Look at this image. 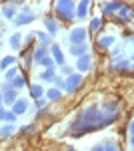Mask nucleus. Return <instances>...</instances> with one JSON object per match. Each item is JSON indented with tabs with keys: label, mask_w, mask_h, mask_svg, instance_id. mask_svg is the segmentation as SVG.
Listing matches in <instances>:
<instances>
[{
	"label": "nucleus",
	"mask_w": 134,
	"mask_h": 151,
	"mask_svg": "<svg viewBox=\"0 0 134 151\" xmlns=\"http://www.w3.org/2000/svg\"><path fill=\"white\" fill-rule=\"evenodd\" d=\"M2 103H4V101H2V93H0V107H2Z\"/></svg>",
	"instance_id": "42"
},
{
	"label": "nucleus",
	"mask_w": 134,
	"mask_h": 151,
	"mask_svg": "<svg viewBox=\"0 0 134 151\" xmlns=\"http://www.w3.org/2000/svg\"><path fill=\"white\" fill-rule=\"evenodd\" d=\"M46 57H50V48H48V47H40V45H38V48H34V50H32V60H34V63H38V65H40Z\"/></svg>",
	"instance_id": "15"
},
{
	"label": "nucleus",
	"mask_w": 134,
	"mask_h": 151,
	"mask_svg": "<svg viewBox=\"0 0 134 151\" xmlns=\"http://www.w3.org/2000/svg\"><path fill=\"white\" fill-rule=\"evenodd\" d=\"M34 36L38 38V45H40V47H48L50 48V45H52L50 38H52V36H48V32H34Z\"/></svg>",
	"instance_id": "22"
},
{
	"label": "nucleus",
	"mask_w": 134,
	"mask_h": 151,
	"mask_svg": "<svg viewBox=\"0 0 134 151\" xmlns=\"http://www.w3.org/2000/svg\"><path fill=\"white\" fill-rule=\"evenodd\" d=\"M4 121H6V123H10V125H14V123H16V115H14L12 111H6V117H4Z\"/></svg>",
	"instance_id": "34"
},
{
	"label": "nucleus",
	"mask_w": 134,
	"mask_h": 151,
	"mask_svg": "<svg viewBox=\"0 0 134 151\" xmlns=\"http://www.w3.org/2000/svg\"><path fill=\"white\" fill-rule=\"evenodd\" d=\"M16 133V125H10V123H6V125H2L0 127V139H8Z\"/></svg>",
	"instance_id": "20"
},
{
	"label": "nucleus",
	"mask_w": 134,
	"mask_h": 151,
	"mask_svg": "<svg viewBox=\"0 0 134 151\" xmlns=\"http://www.w3.org/2000/svg\"><path fill=\"white\" fill-rule=\"evenodd\" d=\"M92 57L90 55H84V57H80V58H76V70H78L80 75L82 73H88L90 69H92Z\"/></svg>",
	"instance_id": "12"
},
{
	"label": "nucleus",
	"mask_w": 134,
	"mask_h": 151,
	"mask_svg": "<svg viewBox=\"0 0 134 151\" xmlns=\"http://www.w3.org/2000/svg\"><path fill=\"white\" fill-rule=\"evenodd\" d=\"M44 99L46 101H58V99H62V91L52 87V89H48V91L44 93Z\"/></svg>",
	"instance_id": "23"
},
{
	"label": "nucleus",
	"mask_w": 134,
	"mask_h": 151,
	"mask_svg": "<svg viewBox=\"0 0 134 151\" xmlns=\"http://www.w3.org/2000/svg\"><path fill=\"white\" fill-rule=\"evenodd\" d=\"M4 117H6V109L0 107V121H4Z\"/></svg>",
	"instance_id": "39"
},
{
	"label": "nucleus",
	"mask_w": 134,
	"mask_h": 151,
	"mask_svg": "<svg viewBox=\"0 0 134 151\" xmlns=\"http://www.w3.org/2000/svg\"><path fill=\"white\" fill-rule=\"evenodd\" d=\"M34 20H36V14L26 8V10H20L18 14H16L14 26H24V24H30V22H34Z\"/></svg>",
	"instance_id": "8"
},
{
	"label": "nucleus",
	"mask_w": 134,
	"mask_h": 151,
	"mask_svg": "<svg viewBox=\"0 0 134 151\" xmlns=\"http://www.w3.org/2000/svg\"><path fill=\"white\" fill-rule=\"evenodd\" d=\"M20 47H22V36L16 32V35L10 36V48H12V50H18Z\"/></svg>",
	"instance_id": "27"
},
{
	"label": "nucleus",
	"mask_w": 134,
	"mask_h": 151,
	"mask_svg": "<svg viewBox=\"0 0 134 151\" xmlns=\"http://www.w3.org/2000/svg\"><path fill=\"white\" fill-rule=\"evenodd\" d=\"M60 70H62V75H66V77H70V75H74V69H72V67H68V65H64V67H60Z\"/></svg>",
	"instance_id": "35"
},
{
	"label": "nucleus",
	"mask_w": 134,
	"mask_h": 151,
	"mask_svg": "<svg viewBox=\"0 0 134 151\" xmlns=\"http://www.w3.org/2000/svg\"><path fill=\"white\" fill-rule=\"evenodd\" d=\"M50 57L56 63V67H64L66 65V58H64V52L58 45H50Z\"/></svg>",
	"instance_id": "10"
},
{
	"label": "nucleus",
	"mask_w": 134,
	"mask_h": 151,
	"mask_svg": "<svg viewBox=\"0 0 134 151\" xmlns=\"http://www.w3.org/2000/svg\"><path fill=\"white\" fill-rule=\"evenodd\" d=\"M24 85H26V79H24L22 75H18V77H14V79L10 81V87L14 89V91H20V89H22Z\"/></svg>",
	"instance_id": "25"
},
{
	"label": "nucleus",
	"mask_w": 134,
	"mask_h": 151,
	"mask_svg": "<svg viewBox=\"0 0 134 151\" xmlns=\"http://www.w3.org/2000/svg\"><path fill=\"white\" fill-rule=\"evenodd\" d=\"M126 42H128V47H130V55H128V60L132 63V60H134V36H130V38H128Z\"/></svg>",
	"instance_id": "33"
},
{
	"label": "nucleus",
	"mask_w": 134,
	"mask_h": 151,
	"mask_svg": "<svg viewBox=\"0 0 134 151\" xmlns=\"http://www.w3.org/2000/svg\"><path fill=\"white\" fill-rule=\"evenodd\" d=\"M40 65H42V67H44L46 70H56V63L52 60V57H46L44 60L40 63Z\"/></svg>",
	"instance_id": "31"
},
{
	"label": "nucleus",
	"mask_w": 134,
	"mask_h": 151,
	"mask_svg": "<svg viewBox=\"0 0 134 151\" xmlns=\"http://www.w3.org/2000/svg\"><path fill=\"white\" fill-rule=\"evenodd\" d=\"M104 151H120V147H118V143L114 139H104Z\"/></svg>",
	"instance_id": "28"
},
{
	"label": "nucleus",
	"mask_w": 134,
	"mask_h": 151,
	"mask_svg": "<svg viewBox=\"0 0 134 151\" xmlns=\"http://www.w3.org/2000/svg\"><path fill=\"white\" fill-rule=\"evenodd\" d=\"M54 12L60 20L72 22L76 18V2H72V0H58L54 4Z\"/></svg>",
	"instance_id": "2"
},
{
	"label": "nucleus",
	"mask_w": 134,
	"mask_h": 151,
	"mask_svg": "<svg viewBox=\"0 0 134 151\" xmlns=\"http://www.w3.org/2000/svg\"><path fill=\"white\" fill-rule=\"evenodd\" d=\"M120 8H122V2H104V4H102V14L112 18V16L118 14Z\"/></svg>",
	"instance_id": "13"
},
{
	"label": "nucleus",
	"mask_w": 134,
	"mask_h": 151,
	"mask_svg": "<svg viewBox=\"0 0 134 151\" xmlns=\"http://www.w3.org/2000/svg\"><path fill=\"white\" fill-rule=\"evenodd\" d=\"M44 89H42V85H38V83H34V85H30V97H32L34 101H38V99H42L44 97Z\"/></svg>",
	"instance_id": "21"
},
{
	"label": "nucleus",
	"mask_w": 134,
	"mask_h": 151,
	"mask_svg": "<svg viewBox=\"0 0 134 151\" xmlns=\"http://www.w3.org/2000/svg\"><path fill=\"white\" fill-rule=\"evenodd\" d=\"M70 45H86V38H88V30L84 26H76L70 30Z\"/></svg>",
	"instance_id": "6"
},
{
	"label": "nucleus",
	"mask_w": 134,
	"mask_h": 151,
	"mask_svg": "<svg viewBox=\"0 0 134 151\" xmlns=\"http://www.w3.org/2000/svg\"><path fill=\"white\" fill-rule=\"evenodd\" d=\"M100 109H102V115H104V119H106L108 125H112V123L118 121V117H120V105L116 103V101L106 99V101L100 105Z\"/></svg>",
	"instance_id": "3"
},
{
	"label": "nucleus",
	"mask_w": 134,
	"mask_h": 151,
	"mask_svg": "<svg viewBox=\"0 0 134 151\" xmlns=\"http://www.w3.org/2000/svg\"><path fill=\"white\" fill-rule=\"evenodd\" d=\"M130 60L128 57H116L112 58V65H110V70H130Z\"/></svg>",
	"instance_id": "11"
},
{
	"label": "nucleus",
	"mask_w": 134,
	"mask_h": 151,
	"mask_svg": "<svg viewBox=\"0 0 134 151\" xmlns=\"http://www.w3.org/2000/svg\"><path fill=\"white\" fill-rule=\"evenodd\" d=\"M90 151H104V145H102V143H96V145L90 147Z\"/></svg>",
	"instance_id": "38"
},
{
	"label": "nucleus",
	"mask_w": 134,
	"mask_h": 151,
	"mask_svg": "<svg viewBox=\"0 0 134 151\" xmlns=\"http://www.w3.org/2000/svg\"><path fill=\"white\" fill-rule=\"evenodd\" d=\"M120 52H122V47H120V45H114V47H112V58L120 57Z\"/></svg>",
	"instance_id": "36"
},
{
	"label": "nucleus",
	"mask_w": 134,
	"mask_h": 151,
	"mask_svg": "<svg viewBox=\"0 0 134 151\" xmlns=\"http://www.w3.org/2000/svg\"><path fill=\"white\" fill-rule=\"evenodd\" d=\"M20 133H24V135H28V133H36V123H30V125L22 127V129H20Z\"/></svg>",
	"instance_id": "32"
},
{
	"label": "nucleus",
	"mask_w": 134,
	"mask_h": 151,
	"mask_svg": "<svg viewBox=\"0 0 134 151\" xmlns=\"http://www.w3.org/2000/svg\"><path fill=\"white\" fill-rule=\"evenodd\" d=\"M38 77H40V81H44V83H52L54 77H56V70H44V73H40Z\"/></svg>",
	"instance_id": "29"
},
{
	"label": "nucleus",
	"mask_w": 134,
	"mask_h": 151,
	"mask_svg": "<svg viewBox=\"0 0 134 151\" xmlns=\"http://www.w3.org/2000/svg\"><path fill=\"white\" fill-rule=\"evenodd\" d=\"M130 135H134V119H132V123H130Z\"/></svg>",
	"instance_id": "41"
},
{
	"label": "nucleus",
	"mask_w": 134,
	"mask_h": 151,
	"mask_svg": "<svg viewBox=\"0 0 134 151\" xmlns=\"http://www.w3.org/2000/svg\"><path fill=\"white\" fill-rule=\"evenodd\" d=\"M0 38H2V30H0Z\"/></svg>",
	"instance_id": "45"
},
{
	"label": "nucleus",
	"mask_w": 134,
	"mask_h": 151,
	"mask_svg": "<svg viewBox=\"0 0 134 151\" xmlns=\"http://www.w3.org/2000/svg\"><path fill=\"white\" fill-rule=\"evenodd\" d=\"M130 149L134 151V135H130Z\"/></svg>",
	"instance_id": "40"
},
{
	"label": "nucleus",
	"mask_w": 134,
	"mask_h": 151,
	"mask_svg": "<svg viewBox=\"0 0 134 151\" xmlns=\"http://www.w3.org/2000/svg\"><path fill=\"white\" fill-rule=\"evenodd\" d=\"M100 30H102V18L96 16V18H92V20H90V32H92V35H96V32H100Z\"/></svg>",
	"instance_id": "26"
},
{
	"label": "nucleus",
	"mask_w": 134,
	"mask_h": 151,
	"mask_svg": "<svg viewBox=\"0 0 134 151\" xmlns=\"http://www.w3.org/2000/svg\"><path fill=\"white\" fill-rule=\"evenodd\" d=\"M66 151H74V149H72V147H70V149H66Z\"/></svg>",
	"instance_id": "44"
},
{
	"label": "nucleus",
	"mask_w": 134,
	"mask_h": 151,
	"mask_svg": "<svg viewBox=\"0 0 134 151\" xmlns=\"http://www.w3.org/2000/svg\"><path fill=\"white\" fill-rule=\"evenodd\" d=\"M96 45H98V48H102V50H108V48H112V47H114V45H116V38H114V36H112V35L100 36Z\"/></svg>",
	"instance_id": "17"
},
{
	"label": "nucleus",
	"mask_w": 134,
	"mask_h": 151,
	"mask_svg": "<svg viewBox=\"0 0 134 151\" xmlns=\"http://www.w3.org/2000/svg\"><path fill=\"white\" fill-rule=\"evenodd\" d=\"M46 103H48V101H46L44 97H42V99H38V101H36V109H42V107H44Z\"/></svg>",
	"instance_id": "37"
},
{
	"label": "nucleus",
	"mask_w": 134,
	"mask_h": 151,
	"mask_svg": "<svg viewBox=\"0 0 134 151\" xmlns=\"http://www.w3.org/2000/svg\"><path fill=\"white\" fill-rule=\"evenodd\" d=\"M82 83H84V77H82L80 73H74V75H70V77L64 79L62 91H64V93H74V91H78L80 87H82Z\"/></svg>",
	"instance_id": "4"
},
{
	"label": "nucleus",
	"mask_w": 134,
	"mask_h": 151,
	"mask_svg": "<svg viewBox=\"0 0 134 151\" xmlns=\"http://www.w3.org/2000/svg\"><path fill=\"white\" fill-rule=\"evenodd\" d=\"M88 8H90V2L88 0H82V2H78L76 4V18H86L88 16Z\"/></svg>",
	"instance_id": "18"
},
{
	"label": "nucleus",
	"mask_w": 134,
	"mask_h": 151,
	"mask_svg": "<svg viewBox=\"0 0 134 151\" xmlns=\"http://www.w3.org/2000/svg\"><path fill=\"white\" fill-rule=\"evenodd\" d=\"M14 65H16V57H4L2 60H0V69H2V70L12 69Z\"/></svg>",
	"instance_id": "24"
},
{
	"label": "nucleus",
	"mask_w": 134,
	"mask_h": 151,
	"mask_svg": "<svg viewBox=\"0 0 134 151\" xmlns=\"http://www.w3.org/2000/svg\"><path fill=\"white\" fill-rule=\"evenodd\" d=\"M10 111H12V113H14L16 117L24 115V113L28 111V99H22V97H18V99H16V103L10 107Z\"/></svg>",
	"instance_id": "14"
},
{
	"label": "nucleus",
	"mask_w": 134,
	"mask_h": 151,
	"mask_svg": "<svg viewBox=\"0 0 134 151\" xmlns=\"http://www.w3.org/2000/svg\"><path fill=\"white\" fill-rule=\"evenodd\" d=\"M44 26H46V32H48V36L58 35V22H56L50 14H46V16H44Z\"/></svg>",
	"instance_id": "16"
},
{
	"label": "nucleus",
	"mask_w": 134,
	"mask_h": 151,
	"mask_svg": "<svg viewBox=\"0 0 134 151\" xmlns=\"http://www.w3.org/2000/svg\"><path fill=\"white\" fill-rule=\"evenodd\" d=\"M18 4H20V2H6V4H2L0 14H2L4 18H8V20H14L16 14H18Z\"/></svg>",
	"instance_id": "9"
},
{
	"label": "nucleus",
	"mask_w": 134,
	"mask_h": 151,
	"mask_svg": "<svg viewBox=\"0 0 134 151\" xmlns=\"http://www.w3.org/2000/svg\"><path fill=\"white\" fill-rule=\"evenodd\" d=\"M18 75H20V73H18V69H16V67H12V69H8L6 73H4V81L10 83L12 79H14V77H18Z\"/></svg>",
	"instance_id": "30"
},
{
	"label": "nucleus",
	"mask_w": 134,
	"mask_h": 151,
	"mask_svg": "<svg viewBox=\"0 0 134 151\" xmlns=\"http://www.w3.org/2000/svg\"><path fill=\"white\" fill-rule=\"evenodd\" d=\"M114 20L118 24H126V22H130L134 18V10H132V6H128V4H122V8L118 10V14L116 16H112Z\"/></svg>",
	"instance_id": "7"
},
{
	"label": "nucleus",
	"mask_w": 134,
	"mask_h": 151,
	"mask_svg": "<svg viewBox=\"0 0 134 151\" xmlns=\"http://www.w3.org/2000/svg\"><path fill=\"white\" fill-rule=\"evenodd\" d=\"M130 69H134V60H132V65H130Z\"/></svg>",
	"instance_id": "43"
},
{
	"label": "nucleus",
	"mask_w": 134,
	"mask_h": 151,
	"mask_svg": "<svg viewBox=\"0 0 134 151\" xmlns=\"http://www.w3.org/2000/svg\"><path fill=\"white\" fill-rule=\"evenodd\" d=\"M104 127H108V123H106V119L102 115L100 105L92 103V105H86L84 109H80L76 119L70 123L68 133L72 137H84V135H88L92 131H100Z\"/></svg>",
	"instance_id": "1"
},
{
	"label": "nucleus",
	"mask_w": 134,
	"mask_h": 151,
	"mask_svg": "<svg viewBox=\"0 0 134 151\" xmlns=\"http://www.w3.org/2000/svg\"><path fill=\"white\" fill-rule=\"evenodd\" d=\"M0 93H2V101H4L6 105H10V107L16 103V99H18V91H14V89L10 87V83H6V81L2 83Z\"/></svg>",
	"instance_id": "5"
},
{
	"label": "nucleus",
	"mask_w": 134,
	"mask_h": 151,
	"mask_svg": "<svg viewBox=\"0 0 134 151\" xmlns=\"http://www.w3.org/2000/svg\"><path fill=\"white\" fill-rule=\"evenodd\" d=\"M70 52L76 58L84 57V55H88V45H70Z\"/></svg>",
	"instance_id": "19"
}]
</instances>
